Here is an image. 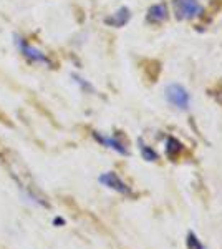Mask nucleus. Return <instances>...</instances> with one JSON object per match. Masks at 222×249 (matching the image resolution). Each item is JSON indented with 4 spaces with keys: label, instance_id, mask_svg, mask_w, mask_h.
Wrapping results in <instances>:
<instances>
[{
    "label": "nucleus",
    "instance_id": "nucleus-10",
    "mask_svg": "<svg viewBox=\"0 0 222 249\" xmlns=\"http://www.w3.org/2000/svg\"><path fill=\"white\" fill-rule=\"evenodd\" d=\"M186 244H188V249H204V244L201 243V239L196 236V232L189 231L188 232V239H186Z\"/></svg>",
    "mask_w": 222,
    "mask_h": 249
},
{
    "label": "nucleus",
    "instance_id": "nucleus-8",
    "mask_svg": "<svg viewBox=\"0 0 222 249\" xmlns=\"http://www.w3.org/2000/svg\"><path fill=\"white\" fill-rule=\"evenodd\" d=\"M96 138H98L102 143L106 144V146H110V148H113V150H116V151H118V153H121V155H130L128 148L124 146L123 143H120L118 140H115V138H103V136H100V135H96Z\"/></svg>",
    "mask_w": 222,
    "mask_h": 249
},
{
    "label": "nucleus",
    "instance_id": "nucleus-11",
    "mask_svg": "<svg viewBox=\"0 0 222 249\" xmlns=\"http://www.w3.org/2000/svg\"><path fill=\"white\" fill-rule=\"evenodd\" d=\"M0 123L5 124V126H14V123L10 122V118H9V116H7L5 113H3L2 110H0Z\"/></svg>",
    "mask_w": 222,
    "mask_h": 249
},
{
    "label": "nucleus",
    "instance_id": "nucleus-3",
    "mask_svg": "<svg viewBox=\"0 0 222 249\" xmlns=\"http://www.w3.org/2000/svg\"><path fill=\"white\" fill-rule=\"evenodd\" d=\"M174 12L179 20H189L203 14V7L197 0H174Z\"/></svg>",
    "mask_w": 222,
    "mask_h": 249
},
{
    "label": "nucleus",
    "instance_id": "nucleus-5",
    "mask_svg": "<svg viewBox=\"0 0 222 249\" xmlns=\"http://www.w3.org/2000/svg\"><path fill=\"white\" fill-rule=\"evenodd\" d=\"M146 20L149 23H161L168 20V7L164 3H156L148 10Z\"/></svg>",
    "mask_w": 222,
    "mask_h": 249
},
{
    "label": "nucleus",
    "instance_id": "nucleus-7",
    "mask_svg": "<svg viewBox=\"0 0 222 249\" xmlns=\"http://www.w3.org/2000/svg\"><path fill=\"white\" fill-rule=\"evenodd\" d=\"M183 151V144L177 142L176 138H168V146H166V153L169 158L172 160V161H176L177 158H179V153Z\"/></svg>",
    "mask_w": 222,
    "mask_h": 249
},
{
    "label": "nucleus",
    "instance_id": "nucleus-2",
    "mask_svg": "<svg viewBox=\"0 0 222 249\" xmlns=\"http://www.w3.org/2000/svg\"><path fill=\"white\" fill-rule=\"evenodd\" d=\"M166 98L172 107L179 108V110H188L189 103H191V96H189L188 90L183 85H177V83L168 85Z\"/></svg>",
    "mask_w": 222,
    "mask_h": 249
},
{
    "label": "nucleus",
    "instance_id": "nucleus-4",
    "mask_svg": "<svg viewBox=\"0 0 222 249\" xmlns=\"http://www.w3.org/2000/svg\"><path fill=\"white\" fill-rule=\"evenodd\" d=\"M100 181H102L103 184H106L108 188H111V190L118 191L121 193V195L124 196H133V191L131 188L128 186L126 183L123 181V179L120 178L116 173H106V175H103L102 178H100Z\"/></svg>",
    "mask_w": 222,
    "mask_h": 249
},
{
    "label": "nucleus",
    "instance_id": "nucleus-9",
    "mask_svg": "<svg viewBox=\"0 0 222 249\" xmlns=\"http://www.w3.org/2000/svg\"><path fill=\"white\" fill-rule=\"evenodd\" d=\"M138 143H139L141 155H143V158L146 160V161H156V160L159 158V156H157L156 151L153 150L151 146H148V144L143 142V138H139V140H138Z\"/></svg>",
    "mask_w": 222,
    "mask_h": 249
},
{
    "label": "nucleus",
    "instance_id": "nucleus-6",
    "mask_svg": "<svg viewBox=\"0 0 222 249\" xmlns=\"http://www.w3.org/2000/svg\"><path fill=\"white\" fill-rule=\"evenodd\" d=\"M130 18H131L130 9H128V7H121L116 14H113L111 17H108L104 22H106L108 25H111V27H123V25H126V23L130 22Z\"/></svg>",
    "mask_w": 222,
    "mask_h": 249
},
{
    "label": "nucleus",
    "instance_id": "nucleus-1",
    "mask_svg": "<svg viewBox=\"0 0 222 249\" xmlns=\"http://www.w3.org/2000/svg\"><path fill=\"white\" fill-rule=\"evenodd\" d=\"M0 163L3 164V168L9 171V175L17 181V184L22 188V190H25L28 195L34 196L38 203L48 206L47 196L43 195V193L40 191V188L35 184L34 178H32V173L27 168V164L23 163V160L20 158L17 151L10 150L2 140H0Z\"/></svg>",
    "mask_w": 222,
    "mask_h": 249
}]
</instances>
